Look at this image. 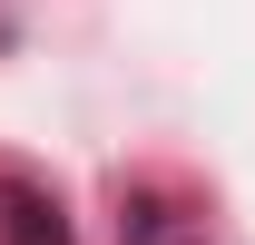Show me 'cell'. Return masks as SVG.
Instances as JSON below:
<instances>
[{
    "label": "cell",
    "instance_id": "6da1fadb",
    "mask_svg": "<svg viewBox=\"0 0 255 245\" xmlns=\"http://www.w3.org/2000/svg\"><path fill=\"white\" fill-rule=\"evenodd\" d=\"M0 236H10V245H69V216H59L49 186L10 177V186H0Z\"/></svg>",
    "mask_w": 255,
    "mask_h": 245
},
{
    "label": "cell",
    "instance_id": "7a4b0ae2",
    "mask_svg": "<svg viewBox=\"0 0 255 245\" xmlns=\"http://www.w3.org/2000/svg\"><path fill=\"white\" fill-rule=\"evenodd\" d=\"M128 245H196V236H177L167 206H137V216H128Z\"/></svg>",
    "mask_w": 255,
    "mask_h": 245
}]
</instances>
